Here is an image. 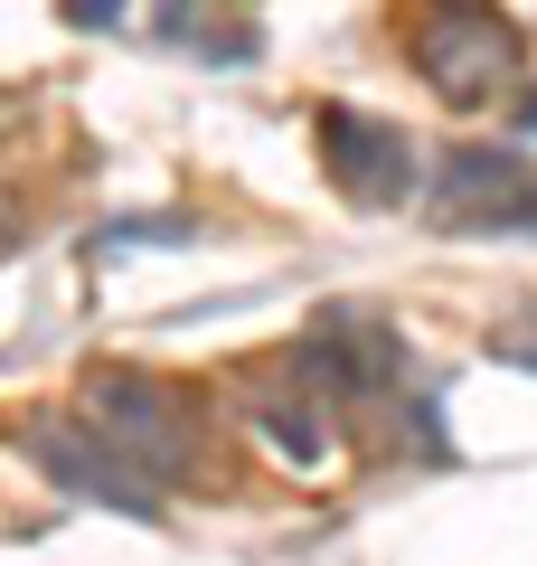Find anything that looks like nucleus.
Masks as SVG:
<instances>
[{
	"label": "nucleus",
	"mask_w": 537,
	"mask_h": 566,
	"mask_svg": "<svg viewBox=\"0 0 537 566\" xmlns=\"http://www.w3.org/2000/svg\"><path fill=\"white\" fill-rule=\"evenodd\" d=\"M20 444L39 453V463L57 472L66 491H85V501H104V510H133V520H160V510H151V482H141L133 463H114V453H104L95 434H76L66 416H39V424L20 434Z\"/></svg>",
	"instance_id": "39448f33"
},
{
	"label": "nucleus",
	"mask_w": 537,
	"mask_h": 566,
	"mask_svg": "<svg viewBox=\"0 0 537 566\" xmlns=\"http://www.w3.org/2000/svg\"><path fill=\"white\" fill-rule=\"evenodd\" d=\"M509 359H518V368H537V331H509Z\"/></svg>",
	"instance_id": "423d86ee"
},
{
	"label": "nucleus",
	"mask_w": 537,
	"mask_h": 566,
	"mask_svg": "<svg viewBox=\"0 0 537 566\" xmlns=\"http://www.w3.org/2000/svg\"><path fill=\"white\" fill-rule=\"evenodd\" d=\"M434 227L443 237H537V161L509 142H462L434 180Z\"/></svg>",
	"instance_id": "f257e3e1"
},
{
	"label": "nucleus",
	"mask_w": 537,
	"mask_h": 566,
	"mask_svg": "<svg viewBox=\"0 0 537 566\" xmlns=\"http://www.w3.org/2000/svg\"><path fill=\"white\" fill-rule=\"evenodd\" d=\"M320 161H330V180L349 189L358 208H397L406 180H415L406 133H397V123H378V114H349V104L320 114Z\"/></svg>",
	"instance_id": "20e7f679"
},
{
	"label": "nucleus",
	"mask_w": 537,
	"mask_h": 566,
	"mask_svg": "<svg viewBox=\"0 0 537 566\" xmlns=\"http://www.w3.org/2000/svg\"><path fill=\"white\" fill-rule=\"evenodd\" d=\"M415 57H424V85H434L443 104H481V95H499V85L518 76L509 20H481V10H434V20L415 29Z\"/></svg>",
	"instance_id": "7ed1b4c3"
},
{
	"label": "nucleus",
	"mask_w": 537,
	"mask_h": 566,
	"mask_svg": "<svg viewBox=\"0 0 537 566\" xmlns=\"http://www.w3.org/2000/svg\"><path fill=\"white\" fill-rule=\"evenodd\" d=\"M85 416H95V444L114 453V463H133L141 482L189 463V406H179L170 387L133 378V368H104V378H85Z\"/></svg>",
	"instance_id": "f03ea898"
}]
</instances>
